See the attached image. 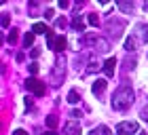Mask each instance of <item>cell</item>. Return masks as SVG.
I'll use <instances>...</instances> for the list:
<instances>
[{
    "label": "cell",
    "mask_w": 148,
    "mask_h": 135,
    "mask_svg": "<svg viewBox=\"0 0 148 135\" xmlns=\"http://www.w3.org/2000/svg\"><path fill=\"white\" fill-rule=\"evenodd\" d=\"M133 104V89L129 85H121L116 91H114V95H112V108L116 112H125V110H129Z\"/></svg>",
    "instance_id": "1"
},
{
    "label": "cell",
    "mask_w": 148,
    "mask_h": 135,
    "mask_svg": "<svg viewBox=\"0 0 148 135\" xmlns=\"http://www.w3.org/2000/svg\"><path fill=\"white\" fill-rule=\"evenodd\" d=\"M64 76H66V63L62 61V59H57V61L53 63V70H51V85L59 87L64 82Z\"/></svg>",
    "instance_id": "2"
},
{
    "label": "cell",
    "mask_w": 148,
    "mask_h": 135,
    "mask_svg": "<svg viewBox=\"0 0 148 135\" xmlns=\"http://www.w3.org/2000/svg\"><path fill=\"white\" fill-rule=\"evenodd\" d=\"M47 44H49V49H53L55 53H62L66 46H68V42H66L64 36H55L53 32L47 34Z\"/></svg>",
    "instance_id": "3"
},
{
    "label": "cell",
    "mask_w": 148,
    "mask_h": 135,
    "mask_svg": "<svg viewBox=\"0 0 148 135\" xmlns=\"http://www.w3.org/2000/svg\"><path fill=\"white\" fill-rule=\"evenodd\" d=\"M116 133H121V135H136V133H140V125L136 123V120H123V123L116 125Z\"/></svg>",
    "instance_id": "4"
},
{
    "label": "cell",
    "mask_w": 148,
    "mask_h": 135,
    "mask_svg": "<svg viewBox=\"0 0 148 135\" xmlns=\"http://www.w3.org/2000/svg\"><path fill=\"white\" fill-rule=\"evenodd\" d=\"M25 89H28L30 93H34V95H38V97L45 95V85L40 82L38 78H28L25 80Z\"/></svg>",
    "instance_id": "5"
},
{
    "label": "cell",
    "mask_w": 148,
    "mask_h": 135,
    "mask_svg": "<svg viewBox=\"0 0 148 135\" xmlns=\"http://www.w3.org/2000/svg\"><path fill=\"white\" fill-rule=\"evenodd\" d=\"M133 36L140 40V44H148V23H140L133 32Z\"/></svg>",
    "instance_id": "6"
},
{
    "label": "cell",
    "mask_w": 148,
    "mask_h": 135,
    "mask_svg": "<svg viewBox=\"0 0 148 135\" xmlns=\"http://www.w3.org/2000/svg\"><path fill=\"white\" fill-rule=\"evenodd\" d=\"M102 70H104V74H106V76H114V70H116V59H114V57H110V59H106V61H104V65H102Z\"/></svg>",
    "instance_id": "7"
},
{
    "label": "cell",
    "mask_w": 148,
    "mask_h": 135,
    "mask_svg": "<svg viewBox=\"0 0 148 135\" xmlns=\"http://www.w3.org/2000/svg\"><path fill=\"white\" fill-rule=\"evenodd\" d=\"M123 28H125V23H123V21H112V19L108 21V30L112 32V36H114V38H119L121 34H123Z\"/></svg>",
    "instance_id": "8"
},
{
    "label": "cell",
    "mask_w": 148,
    "mask_h": 135,
    "mask_svg": "<svg viewBox=\"0 0 148 135\" xmlns=\"http://www.w3.org/2000/svg\"><path fill=\"white\" fill-rule=\"evenodd\" d=\"M99 36H95V34H83V38H80V42H83L85 46H95L97 44Z\"/></svg>",
    "instance_id": "9"
},
{
    "label": "cell",
    "mask_w": 148,
    "mask_h": 135,
    "mask_svg": "<svg viewBox=\"0 0 148 135\" xmlns=\"http://www.w3.org/2000/svg\"><path fill=\"white\" fill-rule=\"evenodd\" d=\"M104 89H106V78H97L95 82H93V87H91V91L95 93V95H102Z\"/></svg>",
    "instance_id": "10"
},
{
    "label": "cell",
    "mask_w": 148,
    "mask_h": 135,
    "mask_svg": "<svg viewBox=\"0 0 148 135\" xmlns=\"http://www.w3.org/2000/svg\"><path fill=\"white\" fill-rule=\"evenodd\" d=\"M72 30L74 32H85V21L80 15H74L72 17Z\"/></svg>",
    "instance_id": "11"
},
{
    "label": "cell",
    "mask_w": 148,
    "mask_h": 135,
    "mask_svg": "<svg viewBox=\"0 0 148 135\" xmlns=\"http://www.w3.org/2000/svg\"><path fill=\"white\" fill-rule=\"evenodd\" d=\"M66 133H68V135H80L83 131H80L78 123H68V125H66Z\"/></svg>",
    "instance_id": "12"
},
{
    "label": "cell",
    "mask_w": 148,
    "mask_h": 135,
    "mask_svg": "<svg viewBox=\"0 0 148 135\" xmlns=\"http://www.w3.org/2000/svg\"><path fill=\"white\" fill-rule=\"evenodd\" d=\"M140 44V40L136 38V36H129L125 40V51H136V46Z\"/></svg>",
    "instance_id": "13"
},
{
    "label": "cell",
    "mask_w": 148,
    "mask_h": 135,
    "mask_svg": "<svg viewBox=\"0 0 148 135\" xmlns=\"http://www.w3.org/2000/svg\"><path fill=\"white\" fill-rule=\"evenodd\" d=\"M95 49H97L99 53H108V51H110V42H108L106 38H99L97 44H95Z\"/></svg>",
    "instance_id": "14"
},
{
    "label": "cell",
    "mask_w": 148,
    "mask_h": 135,
    "mask_svg": "<svg viewBox=\"0 0 148 135\" xmlns=\"http://www.w3.org/2000/svg\"><path fill=\"white\" fill-rule=\"evenodd\" d=\"M45 123H47V127H49L51 131H55V127L59 125V118L55 116V114H49V116H47V120H45Z\"/></svg>",
    "instance_id": "15"
},
{
    "label": "cell",
    "mask_w": 148,
    "mask_h": 135,
    "mask_svg": "<svg viewBox=\"0 0 148 135\" xmlns=\"http://www.w3.org/2000/svg\"><path fill=\"white\" fill-rule=\"evenodd\" d=\"M116 6H119L123 13H131V11H133V2H125V0H119Z\"/></svg>",
    "instance_id": "16"
},
{
    "label": "cell",
    "mask_w": 148,
    "mask_h": 135,
    "mask_svg": "<svg viewBox=\"0 0 148 135\" xmlns=\"http://www.w3.org/2000/svg\"><path fill=\"white\" fill-rule=\"evenodd\" d=\"M89 135H110V129H108L106 125H99V127H95Z\"/></svg>",
    "instance_id": "17"
},
{
    "label": "cell",
    "mask_w": 148,
    "mask_h": 135,
    "mask_svg": "<svg viewBox=\"0 0 148 135\" xmlns=\"http://www.w3.org/2000/svg\"><path fill=\"white\" fill-rule=\"evenodd\" d=\"M32 32H34V34H49L51 30L47 28L45 23H40V21H38V23H34V28H32Z\"/></svg>",
    "instance_id": "18"
},
{
    "label": "cell",
    "mask_w": 148,
    "mask_h": 135,
    "mask_svg": "<svg viewBox=\"0 0 148 135\" xmlns=\"http://www.w3.org/2000/svg\"><path fill=\"white\" fill-rule=\"evenodd\" d=\"M68 101H70V104H78V101H80V95H78L76 89H72V91L68 93Z\"/></svg>",
    "instance_id": "19"
},
{
    "label": "cell",
    "mask_w": 148,
    "mask_h": 135,
    "mask_svg": "<svg viewBox=\"0 0 148 135\" xmlns=\"http://www.w3.org/2000/svg\"><path fill=\"white\" fill-rule=\"evenodd\" d=\"M87 23H89V25H93V28H97V23H99L97 13H89V17H87Z\"/></svg>",
    "instance_id": "20"
},
{
    "label": "cell",
    "mask_w": 148,
    "mask_h": 135,
    "mask_svg": "<svg viewBox=\"0 0 148 135\" xmlns=\"http://www.w3.org/2000/svg\"><path fill=\"white\" fill-rule=\"evenodd\" d=\"M34 36H36L34 32H28V34H25V36H23V46H32V44H34Z\"/></svg>",
    "instance_id": "21"
},
{
    "label": "cell",
    "mask_w": 148,
    "mask_h": 135,
    "mask_svg": "<svg viewBox=\"0 0 148 135\" xmlns=\"http://www.w3.org/2000/svg\"><path fill=\"white\" fill-rule=\"evenodd\" d=\"M9 23H11L9 13H2V19H0V25H2V30H6V28H9Z\"/></svg>",
    "instance_id": "22"
},
{
    "label": "cell",
    "mask_w": 148,
    "mask_h": 135,
    "mask_svg": "<svg viewBox=\"0 0 148 135\" xmlns=\"http://www.w3.org/2000/svg\"><path fill=\"white\" fill-rule=\"evenodd\" d=\"M97 68H99V63L95 61V57H91V59H89V68H87V72H95Z\"/></svg>",
    "instance_id": "23"
},
{
    "label": "cell",
    "mask_w": 148,
    "mask_h": 135,
    "mask_svg": "<svg viewBox=\"0 0 148 135\" xmlns=\"http://www.w3.org/2000/svg\"><path fill=\"white\" fill-rule=\"evenodd\" d=\"M17 40H19V34H17V30H11V32H9V42H11V44H15Z\"/></svg>",
    "instance_id": "24"
},
{
    "label": "cell",
    "mask_w": 148,
    "mask_h": 135,
    "mask_svg": "<svg viewBox=\"0 0 148 135\" xmlns=\"http://www.w3.org/2000/svg\"><path fill=\"white\" fill-rule=\"evenodd\" d=\"M38 70H40V68H38L36 61H34V63H30V72H32V74H38Z\"/></svg>",
    "instance_id": "25"
},
{
    "label": "cell",
    "mask_w": 148,
    "mask_h": 135,
    "mask_svg": "<svg viewBox=\"0 0 148 135\" xmlns=\"http://www.w3.org/2000/svg\"><path fill=\"white\" fill-rule=\"evenodd\" d=\"M140 116H142V118L146 120V123H148V104L144 106V110H142V114H140Z\"/></svg>",
    "instance_id": "26"
},
{
    "label": "cell",
    "mask_w": 148,
    "mask_h": 135,
    "mask_svg": "<svg viewBox=\"0 0 148 135\" xmlns=\"http://www.w3.org/2000/svg\"><path fill=\"white\" fill-rule=\"evenodd\" d=\"M70 116H72V118H80V116H83V112H80V110H72Z\"/></svg>",
    "instance_id": "27"
},
{
    "label": "cell",
    "mask_w": 148,
    "mask_h": 135,
    "mask_svg": "<svg viewBox=\"0 0 148 135\" xmlns=\"http://www.w3.org/2000/svg\"><path fill=\"white\" fill-rule=\"evenodd\" d=\"M59 6H62V9H68V6H70V2H68V0H59V2H57Z\"/></svg>",
    "instance_id": "28"
},
{
    "label": "cell",
    "mask_w": 148,
    "mask_h": 135,
    "mask_svg": "<svg viewBox=\"0 0 148 135\" xmlns=\"http://www.w3.org/2000/svg\"><path fill=\"white\" fill-rule=\"evenodd\" d=\"M55 25H57V28H66V19H57Z\"/></svg>",
    "instance_id": "29"
},
{
    "label": "cell",
    "mask_w": 148,
    "mask_h": 135,
    "mask_svg": "<svg viewBox=\"0 0 148 135\" xmlns=\"http://www.w3.org/2000/svg\"><path fill=\"white\" fill-rule=\"evenodd\" d=\"M13 135H28V133H25L23 129H15V131H13Z\"/></svg>",
    "instance_id": "30"
},
{
    "label": "cell",
    "mask_w": 148,
    "mask_h": 135,
    "mask_svg": "<svg viewBox=\"0 0 148 135\" xmlns=\"http://www.w3.org/2000/svg\"><path fill=\"white\" fill-rule=\"evenodd\" d=\"M38 55H40V49H32V57H34V59H36Z\"/></svg>",
    "instance_id": "31"
},
{
    "label": "cell",
    "mask_w": 148,
    "mask_h": 135,
    "mask_svg": "<svg viewBox=\"0 0 148 135\" xmlns=\"http://www.w3.org/2000/svg\"><path fill=\"white\" fill-rule=\"evenodd\" d=\"M45 17H47V19H53V11L49 9V11H47V13H45Z\"/></svg>",
    "instance_id": "32"
},
{
    "label": "cell",
    "mask_w": 148,
    "mask_h": 135,
    "mask_svg": "<svg viewBox=\"0 0 148 135\" xmlns=\"http://www.w3.org/2000/svg\"><path fill=\"white\" fill-rule=\"evenodd\" d=\"M142 6H144V11H146V13H148V2H144V4H142Z\"/></svg>",
    "instance_id": "33"
},
{
    "label": "cell",
    "mask_w": 148,
    "mask_h": 135,
    "mask_svg": "<svg viewBox=\"0 0 148 135\" xmlns=\"http://www.w3.org/2000/svg\"><path fill=\"white\" fill-rule=\"evenodd\" d=\"M45 135H57V133L55 131H49V133H45Z\"/></svg>",
    "instance_id": "34"
},
{
    "label": "cell",
    "mask_w": 148,
    "mask_h": 135,
    "mask_svg": "<svg viewBox=\"0 0 148 135\" xmlns=\"http://www.w3.org/2000/svg\"><path fill=\"white\" fill-rule=\"evenodd\" d=\"M140 135H148V133H140Z\"/></svg>",
    "instance_id": "35"
}]
</instances>
